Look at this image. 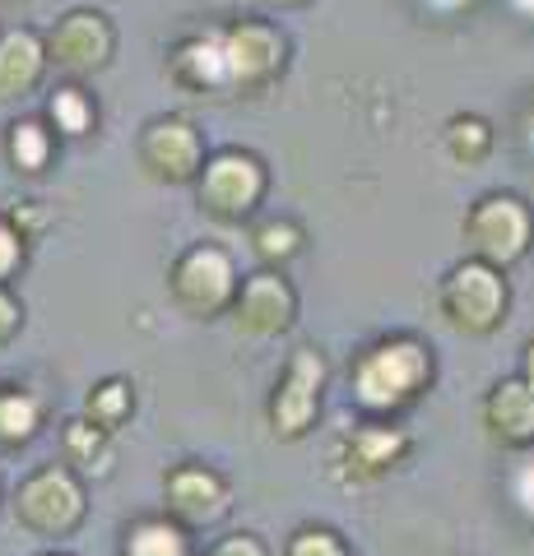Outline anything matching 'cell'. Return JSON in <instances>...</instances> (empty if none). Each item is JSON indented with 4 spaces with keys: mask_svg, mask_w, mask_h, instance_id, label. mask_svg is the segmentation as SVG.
Wrapping results in <instances>:
<instances>
[{
    "mask_svg": "<svg viewBox=\"0 0 534 556\" xmlns=\"http://www.w3.org/2000/svg\"><path fill=\"white\" fill-rule=\"evenodd\" d=\"M511 5L521 10V14H534V0H511Z\"/></svg>",
    "mask_w": 534,
    "mask_h": 556,
    "instance_id": "obj_21",
    "label": "cell"
},
{
    "mask_svg": "<svg viewBox=\"0 0 534 556\" xmlns=\"http://www.w3.org/2000/svg\"><path fill=\"white\" fill-rule=\"evenodd\" d=\"M51 159V135L38 126V121H14L10 126V163L14 172H28V177H38Z\"/></svg>",
    "mask_w": 534,
    "mask_h": 556,
    "instance_id": "obj_9",
    "label": "cell"
},
{
    "mask_svg": "<svg viewBox=\"0 0 534 556\" xmlns=\"http://www.w3.org/2000/svg\"><path fill=\"white\" fill-rule=\"evenodd\" d=\"M20 260H24V237L14 232L10 218H0V283L20 269Z\"/></svg>",
    "mask_w": 534,
    "mask_h": 556,
    "instance_id": "obj_17",
    "label": "cell"
},
{
    "mask_svg": "<svg viewBox=\"0 0 534 556\" xmlns=\"http://www.w3.org/2000/svg\"><path fill=\"white\" fill-rule=\"evenodd\" d=\"M145 163L159 172V177H191L196 167V135L191 126H182V121H159L149 135H145Z\"/></svg>",
    "mask_w": 534,
    "mask_h": 556,
    "instance_id": "obj_5",
    "label": "cell"
},
{
    "mask_svg": "<svg viewBox=\"0 0 534 556\" xmlns=\"http://www.w3.org/2000/svg\"><path fill=\"white\" fill-rule=\"evenodd\" d=\"M456 306L470 316L474 325H488L493 311H497V283L484 269H464L456 274Z\"/></svg>",
    "mask_w": 534,
    "mask_h": 556,
    "instance_id": "obj_11",
    "label": "cell"
},
{
    "mask_svg": "<svg viewBox=\"0 0 534 556\" xmlns=\"http://www.w3.org/2000/svg\"><path fill=\"white\" fill-rule=\"evenodd\" d=\"M47 112L61 135H89V126H94V108L79 89H57V98L47 102Z\"/></svg>",
    "mask_w": 534,
    "mask_h": 556,
    "instance_id": "obj_13",
    "label": "cell"
},
{
    "mask_svg": "<svg viewBox=\"0 0 534 556\" xmlns=\"http://www.w3.org/2000/svg\"><path fill=\"white\" fill-rule=\"evenodd\" d=\"M65 455H71V464H79L84 473H108V464H112V450H108V441H102V427H94V422L65 427Z\"/></svg>",
    "mask_w": 534,
    "mask_h": 556,
    "instance_id": "obj_10",
    "label": "cell"
},
{
    "mask_svg": "<svg viewBox=\"0 0 534 556\" xmlns=\"http://www.w3.org/2000/svg\"><path fill=\"white\" fill-rule=\"evenodd\" d=\"M497 422H502L507 431H516V437H525V431L534 427V404L525 390H502V399H497Z\"/></svg>",
    "mask_w": 534,
    "mask_h": 556,
    "instance_id": "obj_16",
    "label": "cell"
},
{
    "mask_svg": "<svg viewBox=\"0 0 534 556\" xmlns=\"http://www.w3.org/2000/svg\"><path fill=\"white\" fill-rule=\"evenodd\" d=\"M516 501H521V506L534 515V464L525 468V473L521 478H516Z\"/></svg>",
    "mask_w": 534,
    "mask_h": 556,
    "instance_id": "obj_19",
    "label": "cell"
},
{
    "mask_svg": "<svg viewBox=\"0 0 534 556\" xmlns=\"http://www.w3.org/2000/svg\"><path fill=\"white\" fill-rule=\"evenodd\" d=\"M14 510H20V519L33 533L57 538V533H71L84 519V492L65 468H38V473L20 486Z\"/></svg>",
    "mask_w": 534,
    "mask_h": 556,
    "instance_id": "obj_1",
    "label": "cell"
},
{
    "mask_svg": "<svg viewBox=\"0 0 534 556\" xmlns=\"http://www.w3.org/2000/svg\"><path fill=\"white\" fill-rule=\"evenodd\" d=\"M131 413V390L122 386V380H108V386H98L89 394V417H94V427H116L122 417Z\"/></svg>",
    "mask_w": 534,
    "mask_h": 556,
    "instance_id": "obj_14",
    "label": "cell"
},
{
    "mask_svg": "<svg viewBox=\"0 0 534 556\" xmlns=\"http://www.w3.org/2000/svg\"><path fill=\"white\" fill-rule=\"evenodd\" d=\"M530 371H534V357H530Z\"/></svg>",
    "mask_w": 534,
    "mask_h": 556,
    "instance_id": "obj_22",
    "label": "cell"
},
{
    "mask_svg": "<svg viewBox=\"0 0 534 556\" xmlns=\"http://www.w3.org/2000/svg\"><path fill=\"white\" fill-rule=\"evenodd\" d=\"M126 556H182V538L167 525H140L131 533Z\"/></svg>",
    "mask_w": 534,
    "mask_h": 556,
    "instance_id": "obj_15",
    "label": "cell"
},
{
    "mask_svg": "<svg viewBox=\"0 0 534 556\" xmlns=\"http://www.w3.org/2000/svg\"><path fill=\"white\" fill-rule=\"evenodd\" d=\"M20 325H24V311H20V302L5 292V283H0V348H5L14 334H20Z\"/></svg>",
    "mask_w": 534,
    "mask_h": 556,
    "instance_id": "obj_18",
    "label": "cell"
},
{
    "mask_svg": "<svg viewBox=\"0 0 534 556\" xmlns=\"http://www.w3.org/2000/svg\"><path fill=\"white\" fill-rule=\"evenodd\" d=\"M423 380V357H419V348H409V343H395V348H382L363 376H358V390H363L368 404H395V399H405L413 386Z\"/></svg>",
    "mask_w": 534,
    "mask_h": 556,
    "instance_id": "obj_3",
    "label": "cell"
},
{
    "mask_svg": "<svg viewBox=\"0 0 534 556\" xmlns=\"http://www.w3.org/2000/svg\"><path fill=\"white\" fill-rule=\"evenodd\" d=\"M42 427V408L38 399L24 390H0V450H14L38 437Z\"/></svg>",
    "mask_w": 534,
    "mask_h": 556,
    "instance_id": "obj_8",
    "label": "cell"
},
{
    "mask_svg": "<svg viewBox=\"0 0 534 556\" xmlns=\"http://www.w3.org/2000/svg\"><path fill=\"white\" fill-rule=\"evenodd\" d=\"M47 47L33 28H10L0 33V98H20L42 79Z\"/></svg>",
    "mask_w": 534,
    "mask_h": 556,
    "instance_id": "obj_4",
    "label": "cell"
},
{
    "mask_svg": "<svg viewBox=\"0 0 534 556\" xmlns=\"http://www.w3.org/2000/svg\"><path fill=\"white\" fill-rule=\"evenodd\" d=\"M172 506L191 519H204L219 510V486L204 473H177L172 478Z\"/></svg>",
    "mask_w": 534,
    "mask_h": 556,
    "instance_id": "obj_12",
    "label": "cell"
},
{
    "mask_svg": "<svg viewBox=\"0 0 534 556\" xmlns=\"http://www.w3.org/2000/svg\"><path fill=\"white\" fill-rule=\"evenodd\" d=\"M256 186H261V177H256V167L247 159H219L210 167V177H204V195H210V204L223 208V214H237V208H247V200L256 195Z\"/></svg>",
    "mask_w": 534,
    "mask_h": 556,
    "instance_id": "obj_7",
    "label": "cell"
},
{
    "mask_svg": "<svg viewBox=\"0 0 534 556\" xmlns=\"http://www.w3.org/2000/svg\"><path fill=\"white\" fill-rule=\"evenodd\" d=\"M47 56L57 65H65V70H98L112 56L108 20H102V14H89V10L65 14V20L57 24V33H51V42H47Z\"/></svg>",
    "mask_w": 534,
    "mask_h": 556,
    "instance_id": "obj_2",
    "label": "cell"
},
{
    "mask_svg": "<svg viewBox=\"0 0 534 556\" xmlns=\"http://www.w3.org/2000/svg\"><path fill=\"white\" fill-rule=\"evenodd\" d=\"M423 5H433V10H442V14H451V10L464 5V0H423Z\"/></svg>",
    "mask_w": 534,
    "mask_h": 556,
    "instance_id": "obj_20",
    "label": "cell"
},
{
    "mask_svg": "<svg viewBox=\"0 0 534 556\" xmlns=\"http://www.w3.org/2000/svg\"><path fill=\"white\" fill-rule=\"evenodd\" d=\"M228 260H223L219 251H196L186 255V265L177 269V292L191 306H219L223 298H228Z\"/></svg>",
    "mask_w": 534,
    "mask_h": 556,
    "instance_id": "obj_6",
    "label": "cell"
}]
</instances>
